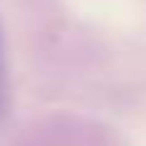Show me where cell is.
<instances>
[{
  "mask_svg": "<svg viewBox=\"0 0 146 146\" xmlns=\"http://www.w3.org/2000/svg\"><path fill=\"white\" fill-rule=\"evenodd\" d=\"M7 112V63H5V44H3V27H0V119Z\"/></svg>",
  "mask_w": 146,
  "mask_h": 146,
  "instance_id": "6da1fadb",
  "label": "cell"
}]
</instances>
